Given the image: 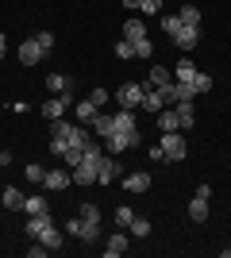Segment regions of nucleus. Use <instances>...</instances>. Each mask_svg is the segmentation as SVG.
I'll return each mask as SVG.
<instances>
[{
    "label": "nucleus",
    "mask_w": 231,
    "mask_h": 258,
    "mask_svg": "<svg viewBox=\"0 0 231 258\" xmlns=\"http://www.w3.org/2000/svg\"><path fill=\"white\" fill-rule=\"evenodd\" d=\"M162 31H170V39H174L181 50H193V46L200 43V27H189V23H181L177 16H162Z\"/></svg>",
    "instance_id": "1"
},
{
    "label": "nucleus",
    "mask_w": 231,
    "mask_h": 258,
    "mask_svg": "<svg viewBox=\"0 0 231 258\" xmlns=\"http://www.w3.org/2000/svg\"><path fill=\"white\" fill-rule=\"evenodd\" d=\"M139 143H143L139 127L135 131H112L108 139H104V154H123V151H131V147H139Z\"/></svg>",
    "instance_id": "2"
},
{
    "label": "nucleus",
    "mask_w": 231,
    "mask_h": 258,
    "mask_svg": "<svg viewBox=\"0 0 231 258\" xmlns=\"http://www.w3.org/2000/svg\"><path fill=\"white\" fill-rule=\"evenodd\" d=\"M166 151V158L170 162H181L189 154V147H185V139H181V131H162V143H158Z\"/></svg>",
    "instance_id": "3"
},
{
    "label": "nucleus",
    "mask_w": 231,
    "mask_h": 258,
    "mask_svg": "<svg viewBox=\"0 0 231 258\" xmlns=\"http://www.w3.org/2000/svg\"><path fill=\"white\" fill-rule=\"evenodd\" d=\"M116 104L120 108H143V85H139V81H127V85H120L116 89Z\"/></svg>",
    "instance_id": "4"
},
{
    "label": "nucleus",
    "mask_w": 231,
    "mask_h": 258,
    "mask_svg": "<svg viewBox=\"0 0 231 258\" xmlns=\"http://www.w3.org/2000/svg\"><path fill=\"white\" fill-rule=\"evenodd\" d=\"M73 104H77V100H73V93H69V89H66V93H58L54 100H46V104L39 108V112H43L46 119H62V116H66V112H69V108H73Z\"/></svg>",
    "instance_id": "5"
},
{
    "label": "nucleus",
    "mask_w": 231,
    "mask_h": 258,
    "mask_svg": "<svg viewBox=\"0 0 231 258\" xmlns=\"http://www.w3.org/2000/svg\"><path fill=\"white\" fill-rule=\"evenodd\" d=\"M69 177H73V185H97V162L81 158L73 170H69Z\"/></svg>",
    "instance_id": "6"
},
{
    "label": "nucleus",
    "mask_w": 231,
    "mask_h": 258,
    "mask_svg": "<svg viewBox=\"0 0 231 258\" xmlns=\"http://www.w3.org/2000/svg\"><path fill=\"white\" fill-rule=\"evenodd\" d=\"M43 54H46V50H43L39 43H35V35L20 43V62H23V66H35V62H43Z\"/></svg>",
    "instance_id": "7"
},
{
    "label": "nucleus",
    "mask_w": 231,
    "mask_h": 258,
    "mask_svg": "<svg viewBox=\"0 0 231 258\" xmlns=\"http://www.w3.org/2000/svg\"><path fill=\"white\" fill-rule=\"evenodd\" d=\"M123 189H127V193H146V189H150V173H143V170L127 173V177H123Z\"/></svg>",
    "instance_id": "8"
},
{
    "label": "nucleus",
    "mask_w": 231,
    "mask_h": 258,
    "mask_svg": "<svg viewBox=\"0 0 231 258\" xmlns=\"http://www.w3.org/2000/svg\"><path fill=\"white\" fill-rule=\"evenodd\" d=\"M66 185H73V177H69L66 170H46V177H43V189H66Z\"/></svg>",
    "instance_id": "9"
},
{
    "label": "nucleus",
    "mask_w": 231,
    "mask_h": 258,
    "mask_svg": "<svg viewBox=\"0 0 231 258\" xmlns=\"http://www.w3.org/2000/svg\"><path fill=\"white\" fill-rule=\"evenodd\" d=\"M93 131H97L100 139H108L112 131H116V119H112V112H104V108H100L97 119H93Z\"/></svg>",
    "instance_id": "10"
},
{
    "label": "nucleus",
    "mask_w": 231,
    "mask_h": 258,
    "mask_svg": "<svg viewBox=\"0 0 231 258\" xmlns=\"http://www.w3.org/2000/svg\"><path fill=\"white\" fill-rule=\"evenodd\" d=\"M23 201H27V197H23L16 185H8V189H4V197H0V205L8 208V212H23Z\"/></svg>",
    "instance_id": "11"
},
{
    "label": "nucleus",
    "mask_w": 231,
    "mask_h": 258,
    "mask_svg": "<svg viewBox=\"0 0 231 258\" xmlns=\"http://www.w3.org/2000/svg\"><path fill=\"white\" fill-rule=\"evenodd\" d=\"M112 177H116V158H104L97 162V185H112Z\"/></svg>",
    "instance_id": "12"
},
{
    "label": "nucleus",
    "mask_w": 231,
    "mask_h": 258,
    "mask_svg": "<svg viewBox=\"0 0 231 258\" xmlns=\"http://www.w3.org/2000/svg\"><path fill=\"white\" fill-rule=\"evenodd\" d=\"M127 247H131V239L123 235V231H116V235L108 239V247H104V254H108V258H120V254H123Z\"/></svg>",
    "instance_id": "13"
},
{
    "label": "nucleus",
    "mask_w": 231,
    "mask_h": 258,
    "mask_svg": "<svg viewBox=\"0 0 231 258\" xmlns=\"http://www.w3.org/2000/svg\"><path fill=\"white\" fill-rule=\"evenodd\" d=\"M189 220H193V224H204V220H208V201H204V197H193V201H189Z\"/></svg>",
    "instance_id": "14"
},
{
    "label": "nucleus",
    "mask_w": 231,
    "mask_h": 258,
    "mask_svg": "<svg viewBox=\"0 0 231 258\" xmlns=\"http://www.w3.org/2000/svg\"><path fill=\"white\" fill-rule=\"evenodd\" d=\"M143 108H146V112H162V108H166L162 89H143Z\"/></svg>",
    "instance_id": "15"
},
{
    "label": "nucleus",
    "mask_w": 231,
    "mask_h": 258,
    "mask_svg": "<svg viewBox=\"0 0 231 258\" xmlns=\"http://www.w3.org/2000/svg\"><path fill=\"white\" fill-rule=\"evenodd\" d=\"M177 112V123L181 127H193V119H197V108H193V100H181V104H174Z\"/></svg>",
    "instance_id": "16"
},
{
    "label": "nucleus",
    "mask_w": 231,
    "mask_h": 258,
    "mask_svg": "<svg viewBox=\"0 0 231 258\" xmlns=\"http://www.w3.org/2000/svg\"><path fill=\"white\" fill-rule=\"evenodd\" d=\"M123 39H127V43L146 39V23H143V20H127V23H123Z\"/></svg>",
    "instance_id": "17"
},
{
    "label": "nucleus",
    "mask_w": 231,
    "mask_h": 258,
    "mask_svg": "<svg viewBox=\"0 0 231 258\" xmlns=\"http://www.w3.org/2000/svg\"><path fill=\"white\" fill-rule=\"evenodd\" d=\"M39 243H43V247L50 250V254H54V250H62V231H58V227L50 224V227L43 231V235H39Z\"/></svg>",
    "instance_id": "18"
},
{
    "label": "nucleus",
    "mask_w": 231,
    "mask_h": 258,
    "mask_svg": "<svg viewBox=\"0 0 231 258\" xmlns=\"http://www.w3.org/2000/svg\"><path fill=\"white\" fill-rule=\"evenodd\" d=\"M73 112H77V119H81V123H93L100 108H97V104H93V100L85 97V100H77V104H73Z\"/></svg>",
    "instance_id": "19"
},
{
    "label": "nucleus",
    "mask_w": 231,
    "mask_h": 258,
    "mask_svg": "<svg viewBox=\"0 0 231 258\" xmlns=\"http://www.w3.org/2000/svg\"><path fill=\"white\" fill-rule=\"evenodd\" d=\"M112 119H116V131H135L139 123H135V112L131 108H120V112H112Z\"/></svg>",
    "instance_id": "20"
},
{
    "label": "nucleus",
    "mask_w": 231,
    "mask_h": 258,
    "mask_svg": "<svg viewBox=\"0 0 231 258\" xmlns=\"http://www.w3.org/2000/svg\"><path fill=\"white\" fill-rule=\"evenodd\" d=\"M46 227H50V212H43V216H31V220H27V235L31 239H39L46 231Z\"/></svg>",
    "instance_id": "21"
},
{
    "label": "nucleus",
    "mask_w": 231,
    "mask_h": 258,
    "mask_svg": "<svg viewBox=\"0 0 231 258\" xmlns=\"http://www.w3.org/2000/svg\"><path fill=\"white\" fill-rule=\"evenodd\" d=\"M177 20H181V23H189V27H200V8H197V4H181Z\"/></svg>",
    "instance_id": "22"
},
{
    "label": "nucleus",
    "mask_w": 231,
    "mask_h": 258,
    "mask_svg": "<svg viewBox=\"0 0 231 258\" xmlns=\"http://www.w3.org/2000/svg\"><path fill=\"white\" fill-rule=\"evenodd\" d=\"M158 127H162V131H181V123H177V112H174V108H162V112H158Z\"/></svg>",
    "instance_id": "23"
},
{
    "label": "nucleus",
    "mask_w": 231,
    "mask_h": 258,
    "mask_svg": "<svg viewBox=\"0 0 231 258\" xmlns=\"http://www.w3.org/2000/svg\"><path fill=\"white\" fill-rule=\"evenodd\" d=\"M23 212H27V216H43V212H50V208H46V197H27V201H23Z\"/></svg>",
    "instance_id": "24"
},
{
    "label": "nucleus",
    "mask_w": 231,
    "mask_h": 258,
    "mask_svg": "<svg viewBox=\"0 0 231 258\" xmlns=\"http://www.w3.org/2000/svg\"><path fill=\"white\" fill-rule=\"evenodd\" d=\"M193 77H197V66L189 62V58H181V62H177V81H181V85H189Z\"/></svg>",
    "instance_id": "25"
},
{
    "label": "nucleus",
    "mask_w": 231,
    "mask_h": 258,
    "mask_svg": "<svg viewBox=\"0 0 231 258\" xmlns=\"http://www.w3.org/2000/svg\"><path fill=\"white\" fill-rule=\"evenodd\" d=\"M69 85H73V81H69L66 74H50V77H46V89H50V93H66Z\"/></svg>",
    "instance_id": "26"
},
{
    "label": "nucleus",
    "mask_w": 231,
    "mask_h": 258,
    "mask_svg": "<svg viewBox=\"0 0 231 258\" xmlns=\"http://www.w3.org/2000/svg\"><path fill=\"white\" fill-rule=\"evenodd\" d=\"M127 231H131L135 239H146V235H150V220H146V216H135V220H131V227H127Z\"/></svg>",
    "instance_id": "27"
},
{
    "label": "nucleus",
    "mask_w": 231,
    "mask_h": 258,
    "mask_svg": "<svg viewBox=\"0 0 231 258\" xmlns=\"http://www.w3.org/2000/svg\"><path fill=\"white\" fill-rule=\"evenodd\" d=\"M170 81H174V77H170V70H166V66H154V70H150V85H154V89L170 85Z\"/></svg>",
    "instance_id": "28"
},
{
    "label": "nucleus",
    "mask_w": 231,
    "mask_h": 258,
    "mask_svg": "<svg viewBox=\"0 0 231 258\" xmlns=\"http://www.w3.org/2000/svg\"><path fill=\"white\" fill-rule=\"evenodd\" d=\"M23 177H27V181H31V185H43L46 170H43V166H39V162H31V166H27V170H23Z\"/></svg>",
    "instance_id": "29"
},
{
    "label": "nucleus",
    "mask_w": 231,
    "mask_h": 258,
    "mask_svg": "<svg viewBox=\"0 0 231 258\" xmlns=\"http://www.w3.org/2000/svg\"><path fill=\"white\" fill-rule=\"evenodd\" d=\"M131 220H135V212H131L127 205L116 208V227H131Z\"/></svg>",
    "instance_id": "30"
},
{
    "label": "nucleus",
    "mask_w": 231,
    "mask_h": 258,
    "mask_svg": "<svg viewBox=\"0 0 231 258\" xmlns=\"http://www.w3.org/2000/svg\"><path fill=\"white\" fill-rule=\"evenodd\" d=\"M81 239H85V243L100 239V224H89V220H81Z\"/></svg>",
    "instance_id": "31"
},
{
    "label": "nucleus",
    "mask_w": 231,
    "mask_h": 258,
    "mask_svg": "<svg viewBox=\"0 0 231 258\" xmlns=\"http://www.w3.org/2000/svg\"><path fill=\"white\" fill-rule=\"evenodd\" d=\"M66 151H69V143L62 139V135H50V154H58V158H66Z\"/></svg>",
    "instance_id": "32"
},
{
    "label": "nucleus",
    "mask_w": 231,
    "mask_h": 258,
    "mask_svg": "<svg viewBox=\"0 0 231 258\" xmlns=\"http://www.w3.org/2000/svg\"><path fill=\"white\" fill-rule=\"evenodd\" d=\"M131 46H135V58H150V54H154L150 39H139V43H131Z\"/></svg>",
    "instance_id": "33"
},
{
    "label": "nucleus",
    "mask_w": 231,
    "mask_h": 258,
    "mask_svg": "<svg viewBox=\"0 0 231 258\" xmlns=\"http://www.w3.org/2000/svg\"><path fill=\"white\" fill-rule=\"evenodd\" d=\"M189 85L197 89V93H208V89H212V77H208V74H197L193 81H189Z\"/></svg>",
    "instance_id": "34"
},
{
    "label": "nucleus",
    "mask_w": 231,
    "mask_h": 258,
    "mask_svg": "<svg viewBox=\"0 0 231 258\" xmlns=\"http://www.w3.org/2000/svg\"><path fill=\"white\" fill-rule=\"evenodd\" d=\"M116 58H123V62H127V58H135V46L127 43V39H120V43H116Z\"/></svg>",
    "instance_id": "35"
},
{
    "label": "nucleus",
    "mask_w": 231,
    "mask_h": 258,
    "mask_svg": "<svg viewBox=\"0 0 231 258\" xmlns=\"http://www.w3.org/2000/svg\"><path fill=\"white\" fill-rule=\"evenodd\" d=\"M162 97H166V108H174V104H177V81L162 85Z\"/></svg>",
    "instance_id": "36"
},
{
    "label": "nucleus",
    "mask_w": 231,
    "mask_h": 258,
    "mask_svg": "<svg viewBox=\"0 0 231 258\" xmlns=\"http://www.w3.org/2000/svg\"><path fill=\"white\" fill-rule=\"evenodd\" d=\"M35 43L43 46V50H54V31H39V35H35Z\"/></svg>",
    "instance_id": "37"
},
{
    "label": "nucleus",
    "mask_w": 231,
    "mask_h": 258,
    "mask_svg": "<svg viewBox=\"0 0 231 258\" xmlns=\"http://www.w3.org/2000/svg\"><path fill=\"white\" fill-rule=\"evenodd\" d=\"M108 97H112L108 89H93V93H89V100H93L97 108H104V104H108Z\"/></svg>",
    "instance_id": "38"
},
{
    "label": "nucleus",
    "mask_w": 231,
    "mask_h": 258,
    "mask_svg": "<svg viewBox=\"0 0 231 258\" xmlns=\"http://www.w3.org/2000/svg\"><path fill=\"white\" fill-rule=\"evenodd\" d=\"M81 216H85L89 224H100V208L97 205H81Z\"/></svg>",
    "instance_id": "39"
},
{
    "label": "nucleus",
    "mask_w": 231,
    "mask_h": 258,
    "mask_svg": "<svg viewBox=\"0 0 231 258\" xmlns=\"http://www.w3.org/2000/svg\"><path fill=\"white\" fill-rule=\"evenodd\" d=\"M139 12H146V16H162V0H143V8Z\"/></svg>",
    "instance_id": "40"
},
{
    "label": "nucleus",
    "mask_w": 231,
    "mask_h": 258,
    "mask_svg": "<svg viewBox=\"0 0 231 258\" xmlns=\"http://www.w3.org/2000/svg\"><path fill=\"white\" fill-rule=\"evenodd\" d=\"M66 235H77V239H81V216H73V220L66 224Z\"/></svg>",
    "instance_id": "41"
},
{
    "label": "nucleus",
    "mask_w": 231,
    "mask_h": 258,
    "mask_svg": "<svg viewBox=\"0 0 231 258\" xmlns=\"http://www.w3.org/2000/svg\"><path fill=\"white\" fill-rule=\"evenodd\" d=\"M146 154H150V162H166V151H162V147H150Z\"/></svg>",
    "instance_id": "42"
},
{
    "label": "nucleus",
    "mask_w": 231,
    "mask_h": 258,
    "mask_svg": "<svg viewBox=\"0 0 231 258\" xmlns=\"http://www.w3.org/2000/svg\"><path fill=\"white\" fill-rule=\"evenodd\" d=\"M27 254H31V258H43V254H50V250H46L43 243H39V247H27Z\"/></svg>",
    "instance_id": "43"
},
{
    "label": "nucleus",
    "mask_w": 231,
    "mask_h": 258,
    "mask_svg": "<svg viewBox=\"0 0 231 258\" xmlns=\"http://www.w3.org/2000/svg\"><path fill=\"white\" fill-rule=\"evenodd\" d=\"M120 4H123V8H131V12H139V8H143V0H120Z\"/></svg>",
    "instance_id": "44"
},
{
    "label": "nucleus",
    "mask_w": 231,
    "mask_h": 258,
    "mask_svg": "<svg viewBox=\"0 0 231 258\" xmlns=\"http://www.w3.org/2000/svg\"><path fill=\"white\" fill-rule=\"evenodd\" d=\"M4 54H8V39H4V35H0V58H4Z\"/></svg>",
    "instance_id": "45"
},
{
    "label": "nucleus",
    "mask_w": 231,
    "mask_h": 258,
    "mask_svg": "<svg viewBox=\"0 0 231 258\" xmlns=\"http://www.w3.org/2000/svg\"><path fill=\"white\" fill-rule=\"evenodd\" d=\"M12 162V154H0V170H4V166H8Z\"/></svg>",
    "instance_id": "46"
}]
</instances>
